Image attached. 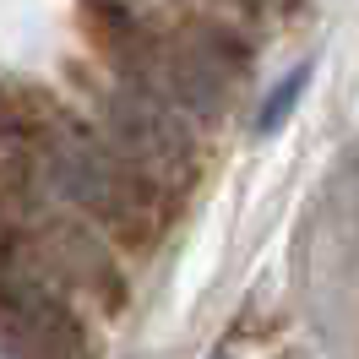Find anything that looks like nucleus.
Segmentation results:
<instances>
[{
	"label": "nucleus",
	"instance_id": "1",
	"mask_svg": "<svg viewBox=\"0 0 359 359\" xmlns=\"http://www.w3.org/2000/svg\"><path fill=\"white\" fill-rule=\"evenodd\" d=\"M49 175H55V185H60L88 218L109 224L114 234H126V240H131V234L142 240L147 224L158 218L147 175L136 169L131 158H120L114 147H104V142H60L55 158H49Z\"/></svg>",
	"mask_w": 359,
	"mask_h": 359
},
{
	"label": "nucleus",
	"instance_id": "2",
	"mask_svg": "<svg viewBox=\"0 0 359 359\" xmlns=\"http://www.w3.org/2000/svg\"><path fill=\"white\" fill-rule=\"evenodd\" d=\"M6 316H11V348L22 359H93L88 327L49 289V278H17L6 294Z\"/></svg>",
	"mask_w": 359,
	"mask_h": 359
},
{
	"label": "nucleus",
	"instance_id": "3",
	"mask_svg": "<svg viewBox=\"0 0 359 359\" xmlns=\"http://www.w3.org/2000/svg\"><path fill=\"white\" fill-rule=\"evenodd\" d=\"M109 136L114 153L131 158L136 169H185L191 163V136L175 120V109L153 93H114L109 98Z\"/></svg>",
	"mask_w": 359,
	"mask_h": 359
},
{
	"label": "nucleus",
	"instance_id": "4",
	"mask_svg": "<svg viewBox=\"0 0 359 359\" xmlns=\"http://www.w3.org/2000/svg\"><path fill=\"white\" fill-rule=\"evenodd\" d=\"M44 278H60L71 289H82L88 299H98L104 311L126 305V278L114 267V256L104 250V240L76 218H55L44 229Z\"/></svg>",
	"mask_w": 359,
	"mask_h": 359
},
{
	"label": "nucleus",
	"instance_id": "5",
	"mask_svg": "<svg viewBox=\"0 0 359 359\" xmlns=\"http://www.w3.org/2000/svg\"><path fill=\"white\" fill-rule=\"evenodd\" d=\"M305 82H311V66H294L278 88L267 93V104L256 109V131L272 136V131H283V120L294 114V104H299V93H305Z\"/></svg>",
	"mask_w": 359,
	"mask_h": 359
},
{
	"label": "nucleus",
	"instance_id": "6",
	"mask_svg": "<svg viewBox=\"0 0 359 359\" xmlns=\"http://www.w3.org/2000/svg\"><path fill=\"white\" fill-rule=\"evenodd\" d=\"M11 359H22V354H17V348H11Z\"/></svg>",
	"mask_w": 359,
	"mask_h": 359
}]
</instances>
